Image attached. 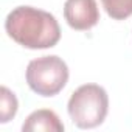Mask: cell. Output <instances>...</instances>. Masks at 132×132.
I'll return each instance as SVG.
<instances>
[{"label":"cell","mask_w":132,"mask_h":132,"mask_svg":"<svg viewBox=\"0 0 132 132\" xmlns=\"http://www.w3.org/2000/svg\"><path fill=\"white\" fill-rule=\"evenodd\" d=\"M5 30L14 42L30 50L51 48L61 39V28L56 17L33 6L14 8L6 16Z\"/></svg>","instance_id":"6da1fadb"},{"label":"cell","mask_w":132,"mask_h":132,"mask_svg":"<svg viewBox=\"0 0 132 132\" xmlns=\"http://www.w3.org/2000/svg\"><path fill=\"white\" fill-rule=\"evenodd\" d=\"M67 110L72 121L79 129H93L103 124L107 117V92L98 84H84L72 93Z\"/></svg>","instance_id":"7a4b0ae2"},{"label":"cell","mask_w":132,"mask_h":132,"mask_svg":"<svg viewBox=\"0 0 132 132\" xmlns=\"http://www.w3.org/2000/svg\"><path fill=\"white\" fill-rule=\"evenodd\" d=\"M69 81V67L59 56H42L30 61L27 82L40 96L57 95Z\"/></svg>","instance_id":"3957f363"},{"label":"cell","mask_w":132,"mask_h":132,"mask_svg":"<svg viewBox=\"0 0 132 132\" xmlns=\"http://www.w3.org/2000/svg\"><path fill=\"white\" fill-rule=\"evenodd\" d=\"M64 17L69 27L76 31H87L100 22L96 0H67L64 5Z\"/></svg>","instance_id":"277c9868"},{"label":"cell","mask_w":132,"mask_h":132,"mask_svg":"<svg viewBox=\"0 0 132 132\" xmlns=\"http://www.w3.org/2000/svg\"><path fill=\"white\" fill-rule=\"evenodd\" d=\"M23 132H36V130H48V132H62L64 124L56 115V112L50 109H39L30 113L22 124Z\"/></svg>","instance_id":"5b68a950"},{"label":"cell","mask_w":132,"mask_h":132,"mask_svg":"<svg viewBox=\"0 0 132 132\" xmlns=\"http://www.w3.org/2000/svg\"><path fill=\"white\" fill-rule=\"evenodd\" d=\"M0 106H2V109H0V123H8L16 117L17 107H19L17 98L5 86L0 89Z\"/></svg>","instance_id":"8992f818"},{"label":"cell","mask_w":132,"mask_h":132,"mask_svg":"<svg viewBox=\"0 0 132 132\" xmlns=\"http://www.w3.org/2000/svg\"><path fill=\"white\" fill-rule=\"evenodd\" d=\"M101 3L113 20H124L132 16V0H101Z\"/></svg>","instance_id":"52a82bcc"}]
</instances>
